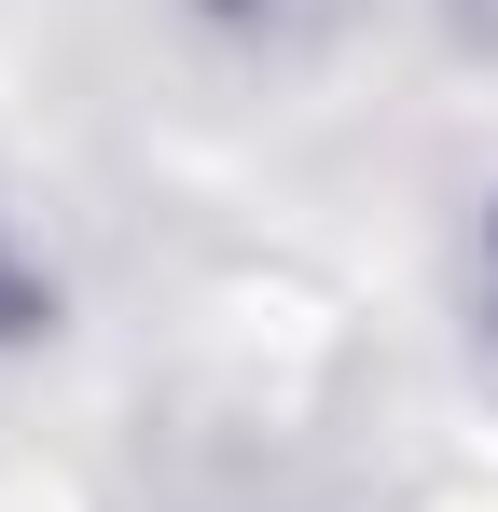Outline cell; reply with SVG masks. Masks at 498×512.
<instances>
[{"instance_id":"obj_3","label":"cell","mask_w":498,"mask_h":512,"mask_svg":"<svg viewBox=\"0 0 498 512\" xmlns=\"http://www.w3.org/2000/svg\"><path fill=\"white\" fill-rule=\"evenodd\" d=\"M443 14H457V42H485V56H498V0H443Z\"/></svg>"},{"instance_id":"obj_1","label":"cell","mask_w":498,"mask_h":512,"mask_svg":"<svg viewBox=\"0 0 498 512\" xmlns=\"http://www.w3.org/2000/svg\"><path fill=\"white\" fill-rule=\"evenodd\" d=\"M42 319H56V277H42V263L14 250V222H0V346H28Z\"/></svg>"},{"instance_id":"obj_2","label":"cell","mask_w":498,"mask_h":512,"mask_svg":"<svg viewBox=\"0 0 498 512\" xmlns=\"http://www.w3.org/2000/svg\"><path fill=\"white\" fill-rule=\"evenodd\" d=\"M471 305H485V333H498V208H485V236H471Z\"/></svg>"}]
</instances>
